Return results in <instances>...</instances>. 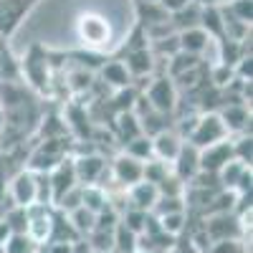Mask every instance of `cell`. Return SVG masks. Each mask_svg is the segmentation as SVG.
I'll return each mask as SVG.
<instances>
[{
    "instance_id": "6da1fadb",
    "label": "cell",
    "mask_w": 253,
    "mask_h": 253,
    "mask_svg": "<svg viewBox=\"0 0 253 253\" xmlns=\"http://www.w3.org/2000/svg\"><path fill=\"white\" fill-rule=\"evenodd\" d=\"M142 94H144L147 104L160 114H170L177 107V86H175V79H170V76H157Z\"/></svg>"
},
{
    "instance_id": "7a4b0ae2",
    "label": "cell",
    "mask_w": 253,
    "mask_h": 253,
    "mask_svg": "<svg viewBox=\"0 0 253 253\" xmlns=\"http://www.w3.org/2000/svg\"><path fill=\"white\" fill-rule=\"evenodd\" d=\"M225 137H228V132H225V124L220 122V117H218L215 112H208V114L198 117L193 132L187 134L185 142H190L193 147L203 150V147L213 144V142H220V139H225Z\"/></svg>"
},
{
    "instance_id": "3957f363",
    "label": "cell",
    "mask_w": 253,
    "mask_h": 253,
    "mask_svg": "<svg viewBox=\"0 0 253 253\" xmlns=\"http://www.w3.org/2000/svg\"><path fill=\"white\" fill-rule=\"evenodd\" d=\"M76 33L81 38V43H86L91 48H99V46H107L109 43V20L107 18H101L96 13H84L79 15L76 20Z\"/></svg>"
},
{
    "instance_id": "277c9868",
    "label": "cell",
    "mask_w": 253,
    "mask_h": 253,
    "mask_svg": "<svg viewBox=\"0 0 253 253\" xmlns=\"http://www.w3.org/2000/svg\"><path fill=\"white\" fill-rule=\"evenodd\" d=\"M63 155H66V142L63 139H48L46 144H41L31 155L28 170L31 172H51L61 160H66Z\"/></svg>"
},
{
    "instance_id": "5b68a950",
    "label": "cell",
    "mask_w": 253,
    "mask_h": 253,
    "mask_svg": "<svg viewBox=\"0 0 253 253\" xmlns=\"http://www.w3.org/2000/svg\"><path fill=\"white\" fill-rule=\"evenodd\" d=\"M200 170L203 172H220V167L225 162L233 160V142H230L228 137L220 139V142H213V144H208L200 150Z\"/></svg>"
},
{
    "instance_id": "8992f818",
    "label": "cell",
    "mask_w": 253,
    "mask_h": 253,
    "mask_svg": "<svg viewBox=\"0 0 253 253\" xmlns=\"http://www.w3.org/2000/svg\"><path fill=\"white\" fill-rule=\"evenodd\" d=\"M200 150H198V147H193V144H190V142H182V147H180V152L175 155V160L170 162L172 167H170V170H172V175L180 180V182H190V180H193L198 172H200Z\"/></svg>"
},
{
    "instance_id": "52a82bcc",
    "label": "cell",
    "mask_w": 253,
    "mask_h": 253,
    "mask_svg": "<svg viewBox=\"0 0 253 253\" xmlns=\"http://www.w3.org/2000/svg\"><path fill=\"white\" fill-rule=\"evenodd\" d=\"M74 162V172H76V182L79 185H91L99 182L101 175L107 172V160L96 152H86V155H79Z\"/></svg>"
},
{
    "instance_id": "ba28073f",
    "label": "cell",
    "mask_w": 253,
    "mask_h": 253,
    "mask_svg": "<svg viewBox=\"0 0 253 253\" xmlns=\"http://www.w3.org/2000/svg\"><path fill=\"white\" fill-rule=\"evenodd\" d=\"M142 167H144V162H139V160L129 157L126 152H122V155L114 157V162H112V167H109V172H112V177H114L117 185L132 187L134 182L142 180Z\"/></svg>"
},
{
    "instance_id": "9c48e42d",
    "label": "cell",
    "mask_w": 253,
    "mask_h": 253,
    "mask_svg": "<svg viewBox=\"0 0 253 253\" xmlns=\"http://www.w3.org/2000/svg\"><path fill=\"white\" fill-rule=\"evenodd\" d=\"M36 0H0V36H10Z\"/></svg>"
},
{
    "instance_id": "30bf717a",
    "label": "cell",
    "mask_w": 253,
    "mask_h": 253,
    "mask_svg": "<svg viewBox=\"0 0 253 253\" xmlns=\"http://www.w3.org/2000/svg\"><path fill=\"white\" fill-rule=\"evenodd\" d=\"M220 122L225 124V132H236V134H251V112H248V104L233 101V104H225L220 109Z\"/></svg>"
},
{
    "instance_id": "8fae6325",
    "label": "cell",
    "mask_w": 253,
    "mask_h": 253,
    "mask_svg": "<svg viewBox=\"0 0 253 253\" xmlns=\"http://www.w3.org/2000/svg\"><path fill=\"white\" fill-rule=\"evenodd\" d=\"M48 180H51V198H53V205H56L63 193H69L74 185H79L76 182V172H74V162L71 160H61L48 172Z\"/></svg>"
},
{
    "instance_id": "7c38bea8",
    "label": "cell",
    "mask_w": 253,
    "mask_h": 253,
    "mask_svg": "<svg viewBox=\"0 0 253 253\" xmlns=\"http://www.w3.org/2000/svg\"><path fill=\"white\" fill-rule=\"evenodd\" d=\"M10 198L18 208H28L36 203V172L23 170L10 180Z\"/></svg>"
},
{
    "instance_id": "4fadbf2b",
    "label": "cell",
    "mask_w": 253,
    "mask_h": 253,
    "mask_svg": "<svg viewBox=\"0 0 253 253\" xmlns=\"http://www.w3.org/2000/svg\"><path fill=\"white\" fill-rule=\"evenodd\" d=\"M182 137L172 129H162L160 134L152 137V157L155 160H162V162H172L175 155L180 152V147H182Z\"/></svg>"
},
{
    "instance_id": "5bb4252c",
    "label": "cell",
    "mask_w": 253,
    "mask_h": 253,
    "mask_svg": "<svg viewBox=\"0 0 253 253\" xmlns=\"http://www.w3.org/2000/svg\"><path fill=\"white\" fill-rule=\"evenodd\" d=\"M157 198H160V193H157L155 182L139 180L132 187H126V200H129V208H139V210H147V213H150L152 205L157 203Z\"/></svg>"
},
{
    "instance_id": "9a60e30c",
    "label": "cell",
    "mask_w": 253,
    "mask_h": 253,
    "mask_svg": "<svg viewBox=\"0 0 253 253\" xmlns=\"http://www.w3.org/2000/svg\"><path fill=\"white\" fill-rule=\"evenodd\" d=\"M177 43H180V51H185V53L203 56V53L208 51V46L213 43V38H210L200 26H195V28L177 31Z\"/></svg>"
},
{
    "instance_id": "2e32d148",
    "label": "cell",
    "mask_w": 253,
    "mask_h": 253,
    "mask_svg": "<svg viewBox=\"0 0 253 253\" xmlns=\"http://www.w3.org/2000/svg\"><path fill=\"white\" fill-rule=\"evenodd\" d=\"M99 74H101V81L107 84V86L112 89H129L132 86V74L126 71V66L122 61H107V63H101L99 66Z\"/></svg>"
},
{
    "instance_id": "e0dca14e",
    "label": "cell",
    "mask_w": 253,
    "mask_h": 253,
    "mask_svg": "<svg viewBox=\"0 0 253 253\" xmlns=\"http://www.w3.org/2000/svg\"><path fill=\"white\" fill-rule=\"evenodd\" d=\"M124 66H126V71L132 74V79L134 76H144V74H152V69H155V56H152V51L150 48H132L129 53L124 56Z\"/></svg>"
},
{
    "instance_id": "ac0fdd59",
    "label": "cell",
    "mask_w": 253,
    "mask_h": 253,
    "mask_svg": "<svg viewBox=\"0 0 253 253\" xmlns=\"http://www.w3.org/2000/svg\"><path fill=\"white\" fill-rule=\"evenodd\" d=\"M81 205L91 210V213H99L109 205V195H107V187H101L96 182L91 185H81Z\"/></svg>"
},
{
    "instance_id": "d6986e66",
    "label": "cell",
    "mask_w": 253,
    "mask_h": 253,
    "mask_svg": "<svg viewBox=\"0 0 253 253\" xmlns=\"http://www.w3.org/2000/svg\"><path fill=\"white\" fill-rule=\"evenodd\" d=\"M114 129H117V137H119L122 144H126L129 139H134V137L142 134L139 119L134 117L132 109H126V112H119V114H117V126H114Z\"/></svg>"
},
{
    "instance_id": "ffe728a7",
    "label": "cell",
    "mask_w": 253,
    "mask_h": 253,
    "mask_svg": "<svg viewBox=\"0 0 253 253\" xmlns=\"http://www.w3.org/2000/svg\"><path fill=\"white\" fill-rule=\"evenodd\" d=\"M157 223H160V230L167 236H182L185 233V228H187V215H185V210H177V213H165V215H155Z\"/></svg>"
},
{
    "instance_id": "44dd1931",
    "label": "cell",
    "mask_w": 253,
    "mask_h": 253,
    "mask_svg": "<svg viewBox=\"0 0 253 253\" xmlns=\"http://www.w3.org/2000/svg\"><path fill=\"white\" fill-rule=\"evenodd\" d=\"M137 13H139V23L147 26V28L170 20V13H167L160 3H137Z\"/></svg>"
},
{
    "instance_id": "7402d4cb",
    "label": "cell",
    "mask_w": 253,
    "mask_h": 253,
    "mask_svg": "<svg viewBox=\"0 0 253 253\" xmlns=\"http://www.w3.org/2000/svg\"><path fill=\"white\" fill-rule=\"evenodd\" d=\"M69 215V220H71V225H74V230L84 238V236H89L91 230H94V223H96V213H91V210H86L84 205H79L76 210H71V213H66Z\"/></svg>"
},
{
    "instance_id": "603a6c76",
    "label": "cell",
    "mask_w": 253,
    "mask_h": 253,
    "mask_svg": "<svg viewBox=\"0 0 253 253\" xmlns=\"http://www.w3.org/2000/svg\"><path fill=\"white\" fill-rule=\"evenodd\" d=\"M246 170H248V165L238 162L236 157L230 160V162H225V165L220 167V172H218V182H220V187H223V190H233L236 182L241 180V175H243Z\"/></svg>"
},
{
    "instance_id": "cb8c5ba5",
    "label": "cell",
    "mask_w": 253,
    "mask_h": 253,
    "mask_svg": "<svg viewBox=\"0 0 253 253\" xmlns=\"http://www.w3.org/2000/svg\"><path fill=\"white\" fill-rule=\"evenodd\" d=\"M38 243L28 233H10L3 241V253H36Z\"/></svg>"
},
{
    "instance_id": "d4e9b609",
    "label": "cell",
    "mask_w": 253,
    "mask_h": 253,
    "mask_svg": "<svg viewBox=\"0 0 253 253\" xmlns=\"http://www.w3.org/2000/svg\"><path fill=\"white\" fill-rule=\"evenodd\" d=\"M124 152L129 155V157H134V160H139V162H147V160L152 157V137L139 134V137L129 139V142L124 144Z\"/></svg>"
},
{
    "instance_id": "484cf974",
    "label": "cell",
    "mask_w": 253,
    "mask_h": 253,
    "mask_svg": "<svg viewBox=\"0 0 253 253\" xmlns=\"http://www.w3.org/2000/svg\"><path fill=\"white\" fill-rule=\"evenodd\" d=\"M137 251V233L126 230L122 223L114 228V253H134Z\"/></svg>"
},
{
    "instance_id": "4316f807",
    "label": "cell",
    "mask_w": 253,
    "mask_h": 253,
    "mask_svg": "<svg viewBox=\"0 0 253 253\" xmlns=\"http://www.w3.org/2000/svg\"><path fill=\"white\" fill-rule=\"evenodd\" d=\"M177 210H185V200H182V198L160 195L150 213H152V215H165V213H177Z\"/></svg>"
},
{
    "instance_id": "83f0119b",
    "label": "cell",
    "mask_w": 253,
    "mask_h": 253,
    "mask_svg": "<svg viewBox=\"0 0 253 253\" xmlns=\"http://www.w3.org/2000/svg\"><path fill=\"white\" fill-rule=\"evenodd\" d=\"M233 157H236L238 162H243V165H248V167H251L253 152H251V134H248V132H246V134H241V137L233 142Z\"/></svg>"
},
{
    "instance_id": "f1b7e54d",
    "label": "cell",
    "mask_w": 253,
    "mask_h": 253,
    "mask_svg": "<svg viewBox=\"0 0 253 253\" xmlns=\"http://www.w3.org/2000/svg\"><path fill=\"white\" fill-rule=\"evenodd\" d=\"M228 10L233 13V15L241 20V23L251 26V0H230Z\"/></svg>"
},
{
    "instance_id": "f546056e",
    "label": "cell",
    "mask_w": 253,
    "mask_h": 253,
    "mask_svg": "<svg viewBox=\"0 0 253 253\" xmlns=\"http://www.w3.org/2000/svg\"><path fill=\"white\" fill-rule=\"evenodd\" d=\"M167 253H200V248L195 246V241L193 238H187V243L182 241V236H177L175 238V243H172V248L167 251Z\"/></svg>"
},
{
    "instance_id": "4dcf8cb0",
    "label": "cell",
    "mask_w": 253,
    "mask_h": 253,
    "mask_svg": "<svg viewBox=\"0 0 253 253\" xmlns=\"http://www.w3.org/2000/svg\"><path fill=\"white\" fill-rule=\"evenodd\" d=\"M253 177H251V167H248V170L241 175V180L236 182V187H233V193L236 195H243V193H251V187H253V182H251Z\"/></svg>"
},
{
    "instance_id": "1f68e13d",
    "label": "cell",
    "mask_w": 253,
    "mask_h": 253,
    "mask_svg": "<svg viewBox=\"0 0 253 253\" xmlns=\"http://www.w3.org/2000/svg\"><path fill=\"white\" fill-rule=\"evenodd\" d=\"M157 3L167 10V13H177V10H182V8H187L190 3H193V0H157Z\"/></svg>"
},
{
    "instance_id": "d6a6232c",
    "label": "cell",
    "mask_w": 253,
    "mask_h": 253,
    "mask_svg": "<svg viewBox=\"0 0 253 253\" xmlns=\"http://www.w3.org/2000/svg\"><path fill=\"white\" fill-rule=\"evenodd\" d=\"M43 248L48 253H71V243H66V241H48Z\"/></svg>"
},
{
    "instance_id": "836d02e7",
    "label": "cell",
    "mask_w": 253,
    "mask_h": 253,
    "mask_svg": "<svg viewBox=\"0 0 253 253\" xmlns=\"http://www.w3.org/2000/svg\"><path fill=\"white\" fill-rule=\"evenodd\" d=\"M71 253H94V251H91V246L86 243V238H79V241L71 243Z\"/></svg>"
},
{
    "instance_id": "e575fe53",
    "label": "cell",
    "mask_w": 253,
    "mask_h": 253,
    "mask_svg": "<svg viewBox=\"0 0 253 253\" xmlns=\"http://www.w3.org/2000/svg\"><path fill=\"white\" fill-rule=\"evenodd\" d=\"M10 233H13V230H10V225H8L3 218H0V243H3V241H5Z\"/></svg>"
},
{
    "instance_id": "d590c367",
    "label": "cell",
    "mask_w": 253,
    "mask_h": 253,
    "mask_svg": "<svg viewBox=\"0 0 253 253\" xmlns=\"http://www.w3.org/2000/svg\"><path fill=\"white\" fill-rule=\"evenodd\" d=\"M134 253H165V251H134Z\"/></svg>"
},
{
    "instance_id": "8d00e7d4",
    "label": "cell",
    "mask_w": 253,
    "mask_h": 253,
    "mask_svg": "<svg viewBox=\"0 0 253 253\" xmlns=\"http://www.w3.org/2000/svg\"><path fill=\"white\" fill-rule=\"evenodd\" d=\"M3 126H5V117H3V114H0V129H3Z\"/></svg>"
},
{
    "instance_id": "74e56055",
    "label": "cell",
    "mask_w": 253,
    "mask_h": 253,
    "mask_svg": "<svg viewBox=\"0 0 253 253\" xmlns=\"http://www.w3.org/2000/svg\"><path fill=\"white\" fill-rule=\"evenodd\" d=\"M137 3H157V0H137Z\"/></svg>"
},
{
    "instance_id": "f35d334b",
    "label": "cell",
    "mask_w": 253,
    "mask_h": 253,
    "mask_svg": "<svg viewBox=\"0 0 253 253\" xmlns=\"http://www.w3.org/2000/svg\"><path fill=\"white\" fill-rule=\"evenodd\" d=\"M0 253H3V243H0Z\"/></svg>"
}]
</instances>
